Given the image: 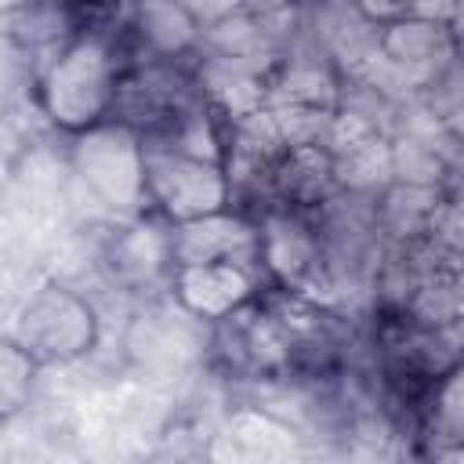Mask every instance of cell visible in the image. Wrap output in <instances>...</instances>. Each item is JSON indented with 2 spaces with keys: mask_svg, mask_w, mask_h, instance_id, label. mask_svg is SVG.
Instances as JSON below:
<instances>
[{
  "mask_svg": "<svg viewBox=\"0 0 464 464\" xmlns=\"http://www.w3.org/2000/svg\"><path fill=\"white\" fill-rule=\"evenodd\" d=\"M167 232H170V265L214 261V257H236L257 265V225L236 210H221L185 225H167Z\"/></svg>",
  "mask_w": 464,
  "mask_h": 464,
  "instance_id": "9c48e42d",
  "label": "cell"
},
{
  "mask_svg": "<svg viewBox=\"0 0 464 464\" xmlns=\"http://www.w3.org/2000/svg\"><path fill=\"white\" fill-rule=\"evenodd\" d=\"M14 337L40 359V366H69L98 348L102 315L87 294L65 283H44L18 308Z\"/></svg>",
  "mask_w": 464,
  "mask_h": 464,
  "instance_id": "277c9868",
  "label": "cell"
},
{
  "mask_svg": "<svg viewBox=\"0 0 464 464\" xmlns=\"http://www.w3.org/2000/svg\"><path fill=\"white\" fill-rule=\"evenodd\" d=\"M257 225V268L265 283L279 294L319 304L330 294V265L319 243V232L286 203L283 210H268Z\"/></svg>",
  "mask_w": 464,
  "mask_h": 464,
  "instance_id": "5b68a950",
  "label": "cell"
},
{
  "mask_svg": "<svg viewBox=\"0 0 464 464\" xmlns=\"http://www.w3.org/2000/svg\"><path fill=\"white\" fill-rule=\"evenodd\" d=\"M123 80L116 40L105 29L80 25L44 58L33 80V102L58 134L76 138L120 112Z\"/></svg>",
  "mask_w": 464,
  "mask_h": 464,
  "instance_id": "6da1fadb",
  "label": "cell"
},
{
  "mask_svg": "<svg viewBox=\"0 0 464 464\" xmlns=\"http://www.w3.org/2000/svg\"><path fill=\"white\" fill-rule=\"evenodd\" d=\"M377 51L392 65H428L446 51V25L428 14H406L377 33Z\"/></svg>",
  "mask_w": 464,
  "mask_h": 464,
  "instance_id": "30bf717a",
  "label": "cell"
},
{
  "mask_svg": "<svg viewBox=\"0 0 464 464\" xmlns=\"http://www.w3.org/2000/svg\"><path fill=\"white\" fill-rule=\"evenodd\" d=\"M178 315L218 326L254 304L265 294V276L254 261H236V257H214V261H178L170 265L163 279Z\"/></svg>",
  "mask_w": 464,
  "mask_h": 464,
  "instance_id": "8992f818",
  "label": "cell"
},
{
  "mask_svg": "<svg viewBox=\"0 0 464 464\" xmlns=\"http://www.w3.org/2000/svg\"><path fill=\"white\" fill-rule=\"evenodd\" d=\"M145 203L163 225L232 210V174L221 156L174 141H145Z\"/></svg>",
  "mask_w": 464,
  "mask_h": 464,
  "instance_id": "7a4b0ae2",
  "label": "cell"
},
{
  "mask_svg": "<svg viewBox=\"0 0 464 464\" xmlns=\"http://www.w3.org/2000/svg\"><path fill=\"white\" fill-rule=\"evenodd\" d=\"M246 11H254V14H268V11H279V7H286L290 0H239Z\"/></svg>",
  "mask_w": 464,
  "mask_h": 464,
  "instance_id": "4fadbf2b",
  "label": "cell"
},
{
  "mask_svg": "<svg viewBox=\"0 0 464 464\" xmlns=\"http://www.w3.org/2000/svg\"><path fill=\"white\" fill-rule=\"evenodd\" d=\"M359 14L370 22V25H388L395 18H406V14H417V0H355Z\"/></svg>",
  "mask_w": 464,
  "mask_h": 464,
  "instance_id": "7c38bea8",
  "label": "cell"
},
{
  "mask_svg": "<svg viewBox=\"0 0 464 464\" xmlns=\"http://www.w3.org/2000/svg\"><path fill=\"white\" fill-rule=\"evenodd\" d=\"M40 370V359L14 334L0 337V424L14 420L29 406Z\"/></svg>",
  "mask_w": 464,
  "mask_h": 464,
  "instance_id": "8fae6325",
  "label": "cell"
},
{
  "mask_svg": "<svg viewBox=\"0 0 464 464\" xmlns=\"http://www.w3.org/2000/svg\"><path fill=\"white\" fill-rule=\"evenodd\" d=\"M72 170L80 185L116 218L145 214V138L127 120L112 116L72 138Z\"/></svg>",
  "mask_w": 464,
  "mask_h": 464,
  "instance_id": "3957f363",
  "label": "cell"
},
{
  "mask_svg": "<svg viewBox=\"0 0 464 464\" xmlns=\"http://www.w3.org/2000/svg\"><path fill=\"white\" fill-rule=\"evenodd\" d=\"M130 33L152 65H181L203 47V18L188 0H130Z\"/></svg>",
  "mask_w": 464,
  "mask_h": 464,
  "instance_id": "52a82bcc",
  "label": "cell"
},
{
  "mask_svg": "<svg viewBox=\"0 0 464 464\" xmlns=\"http://www.w3.org/2000/svg\"><path fill=\"white\" fill-rule=\"evenodd\" d=\"M102 257H105L109 276L120 286L145 290V286L167 279V272H170V232L149 210L123 218L120 228H112V236L105 239Z\"/></svg>",
  "mask_w": 464,
  "mask_h": 464,
  "instance_id": "ba28073f",
  "label": "cell"
},
{
  "mask_svg": "<svg viewBox=\"0 0 464 464\" xmlns=\"http://www.w3.org/2000/svg\"><path fill=\"white\" fill-rule=\"evenodd\" d=\"M36 4H44V0H0V11L4 14H22V11L36 7Z\"/></svg>",
  "mask_w": 464,
  "mask_h": 464,
  "instance_id": "5bb4252c",
  "label": "cell"
}]
</instances>
